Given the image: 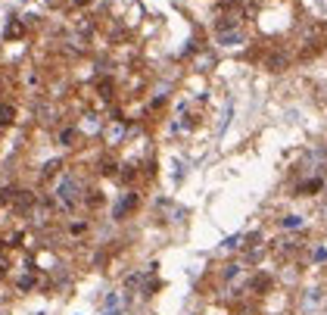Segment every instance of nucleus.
<instances>
[{"label": "nucleus", "mask_w": 327, "mask_h": 315, "mask_svg": "<svg viewBox=\"0 0 327 315\" xmlns=\"http://www.w3.org/2000/svg\"><path fill=\"white\" fill-rule=\"evenodd\" d=\"M22 32H25V28H22V22H10V28H7V38L13 41V38H22Z\"/></svg>", "instance_id": "nucleus-7"}, {"label": "nucleus", "mask_w": 327, "mask_h": 315, "mask_svg": "<svg viewBox=\"0 0 327 315\" xmlns=\"http://www.w3.org/2000/svg\"><path fill=\"white\" fill-rule=\"evenodd\" d=\"M268 284H271V278H268V275H259V278H252L249 287H252V290H265Z\"/></svg>", "instance_id": "nucleus-6"}, {"label": "nucleus", "mask_w": 327, "mask_h": 315, "mask_svg": "<svg viewBox=\"0 0 327 315\" xmlns=\"http://www.w3.org/2000/svg\"><path fill=\"white\" fill-rule=\"evenodd\" d=\"M299 225H302L299 216H287V219H283V228H299Z\"/></svg>", "instance_id": "nucleus-8"}, {"label": "nucleus", "mask_w": 327, "mask_h": 315, "mask_svg": "<svg viewBox=\"0 0 327 315\" xmlns=\"http://www.w3.org/2000/svg\"><path fill=\"white\" fill-rule=\"evenodd\" d=\"M100 94L103 97H112V81H100Z\"/></svg>", "instance_id": "nucleus-10"}, {"label": "nucleus", "mask_w": 327, "mask_h": 315, "mask_svg": "<svg viewBox=\"0 0 327 315\" xmlns=\"http://www.w3.org/2000/svg\"><path fill=\"white\" fill-rule=\"evenodd\" d=\"M7 271H10V262H7V256H0V278H7Z\"/></svg>", "instance_id": "nucleus-11"}, {"label": "nucleus", "mask_w": 327, "mask_h": 315, "mask_svg": "<svg viewBox=\"0 0 327 315\" xmlns=\"http://www.w3.org/2000/svg\"><path fill=\"white\" fill-rule=\"evenodd\" d=\"M321 188H324V181H321V178H311V181L299 184V188H296V194H302V197H311V194H318Z\"/></svg>", "instance_id": "nucleus-2"}, {"label": "nucleus", "mask_w": 327, "mask_h": 315, "mask_svg": "<svg viewBox=\"0 0 327 315\" xmlns=\"http://www.w3.org/2000/svg\"><path fill=\"white\" fill-rule=\"evenodd\" d=\"M32 284H35V278H22V281H19V290H28Z\"/></svg>", "instance_id": "nucleus-12"}, {"label": "nucleus", "mask_w": 327, "mask_h": 315, "mask_svg": "<svg viewBox=\"0 0 327 315\" xmlns=\"http://www.w3.org/2000/svg\"><path fill=\"white\" fill-rule=\"evenodd\" d=\"M234 25H237V19H234V16H221V19L215 22V28H218V32H231Z\"/></svg>", "instance_id": "nucleus-5"}, {"label": "nucleus", "mask_w": 327, "mask_h": 315, "mask_svg": "<svg viewBox=\"0 0 327 315\" xmlns=\"http://www.w3.org/2000/svg\"><path fill=\"white\" fill-rule=\"evenodd\" d=\"M134 203H137V197H134V194H128V197L122 200V203L116 206V219H122V216H125L128 209H134Z\"/></svg>", "instance_id": "nucleus-3"}, {"label": "nucleus", "mask_w": 327, "mask_h": 315, "mask_svg": "<svg viewBox=\"0 0 327 315\" xmlns=\"http://www.w3.org/2000/svg\"><path fill=\"white\" fill-rule=\"evenodd\" d=\"M72 4H75V7H88V4H91V0H72Z\"/></svg>", "instance_id": "nucleus-13"}, {"label": "nucleus", "mask_w": 327, "mask_h": 315, "mask_svg": "<svg viewBox=\"0 0 327 315\" xmlns=\"http://www.w3.org/2000/svg\"><path fill=\"white\" fill-rule=\"evenodd\" d=\"M60 140H63V144H72V140H75V131H72V128H66V131L60 134Z\"/></svg>", "instance_id": "nucleus-9"}, {"label": "nucleus", "mask_w": 327, "mask_h": 315, "mask_svg": "<svg viewBox=\"0 0 327 315\" xmlns=\"http://www.w3.org/2000/svg\"><path fill=\"white\" fill-rule=\"evenodd\" d=\"M13 119H16V109L10 103H0V125H13Z\"/></svg>", "instance_id": "nucleus-4"}, {"label": "nucleus", "mask_w": 327, "mask_h": 315, "mask_svg": "<svg viewBox=\"0 0 327 315\" xmlns=\"http://www.w3.org/2000/svg\"><path fill=\"white\" fill-rule=\"evenodd\" d=\"M265 66L271 69V72H283V69L290 66V56H283V53H268V60H265Z\"/></svg>", "instance_id": "nucleus-1"}, {"label": "nucleus", "mask_w": 327, "mask_h": 315, "mask_svg": "<svg viewBox=\"0 0 327 315\" xmlns=\"http://www.w3.org/2000/svg\"><path fill=\"white\" fill-rule=\"evenodd\" d=\"M0 88H4V81H0Z\"/></svg>", "instance_id": "nucleus-14"}]
</instances>
